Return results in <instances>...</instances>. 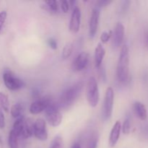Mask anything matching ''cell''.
<instances>
[{
  "mask_svg": "<svg viewBox=\"0 0 148 148\" xmlns=\"http://www.w3.org/2000/svg\"><path fill=\"white\" fill-rule=\"evenodd\" d=\"M98 143V136L96 133H92L88 137L86 141L85 148H97Z\"/></svg>",
  "mask_w": 148,
  "mask_h": 148,
  "instance_id": "ffe728a7",
  "label": "cell"
},
{
  "mask_svg": "<svg viewBox=\"0 0 148 148\" xmlns=\"http://www.w3.org/2000/svg\"><path fill=\"white\" fill-rule=\"evenodd\" d=\"M90 62V55L88 52L82 51L75 57L72 63V69L75 72H81L88 67Z\"/></svg>",
  "mask_w": 148,
  "mask_h": 148,
  "instance_id": "52a82bcc",
  "label": "cell"
},
{
  "mask_svg": "<svg viewBox=\"0 0 148 148\" xmlns=\"http://www.w3.org/2000/svg\"><path fill=\"white\" fill-rule=\"evenodd\" d=\"M99 68H101V73H100L101 74V77H102L103 80L106 82V75L105 69H104V67H102V65Z\"/></svg>",
  "mask_w": 148,
  "mask_h": 148,
  "instance_id": "e575fe53",
  "label": "cell"
},
{
  "mask_svg": "<svg viewBox=\"0 0 148 148\" xmlns=\"http://www.w3.org/2000/svg\"><path fill=\"white\" fill-rule=\"evenodd\" d=\"M42 7L46 11L49 12L51 13H56L59 10V6L58 2L55 0H49L46 1L44 4L42 5Z\"/></svg>",
  "mask_w": 148,
  "mask_h": 148,
  "instance_id": "ac0fdd59",
  "label": "cell"
},
{
  "mask_svg": "<svg viewBox=\"0 0 148 148\" xmlns=\"http://www.w3.org/2000/svg\"><path fill=\"white\" fill-rule=\"evenodd\" d=\"M111 3H112V1H108V0H101V1H97L98 7H105L109 5Z\"/></svg>",
  "mask_w": 148,
  "mask_h": 148,
  "instance_id": "1f68e13d",
  "label": "cell"
},
{
  "mask_svg": "<svg viewBox=\"0 0 148 148\" xmlns=\"http://www.w3.org/2000/svg\"><path fill=\"white\" fill-rule=\"evenodd\" d=\"M7 17V12L6 11L0 12V33L2 31Z\"/></svg>",
  "mask_w": 148,
  "mask_h": 148,
  "instance_id": "4316f807",
  "label": "cell"
},
{
  "mask_svg": "<svg viewBox=\"0 0 148 148\" xmlns=\"http://www.w3.org/2000/svg\"><path fill=\"white\" fill-rule=\"evenodd\" d=\"M5 127V116L4 113L0 110V130H3Z\"/></svg>",
  "mask_w": 148,
  "mask_h": 148,
  "instance_id": "4dcf8cb0",
  "label": "cell"
},
{
  "mask_svg": "<svg viewBox=\"0 0 148 148\" xmlns=\"http://www.w3.org/2000/svg\"><path fill=\"white\" fill-rule=\"evenodd\" d=\"M34 133V123L30 119L25 120L24 128L23 132V138L27 139L32 137Z\"/></svg>",
  "mask_w": 148,
  "mask_h": 148,
  "instance_id": "2e32d148",
  "label": "cell"
},
{
  "mask_svg": "<svg viewBox=\"0 0 148 148\" xmlns=\"http://www.w3.org/2000/svg\"><path fill=\"white\" fill-rule=\"evenodd\" d=\"M116 76L120 83L126 84L128 82L130 77V51L127 45H123L121 48L117 64Z\"/></svg>",
  "mask_w": 148,
  "mask_h": 148,
  "instance_id": "6da1fadb",
  "label": "cell"
},
{
  "mask_svg": "<svg viewBox=\"0 0 148 148\" xmlns=\"http://www.w3.org/2000/svg\"><path fill=\"white\" fill-rule=\"evenodd\" d=\"M69 7H70V6H69V1H66V0H64L61 2V8H62L63 12L67 13L69 10Z\"/></svg>",
  "mask_w": 148,
  "mask_h": 148,
  "instance_id": "f1b7e54d",
  "label": "cell"
},
{
  "mask_svg": "<svg viewBox=\"0 0 148 148\" xmlns=\"http://www.w3.org/2000/svg\"><path fill=\"white\" fill-rule=\"evenodd\" d=\"M133 110L134 114L142 121H145L147 118V111L145 106L140 101H136L133 104Z\"/></svg>",
  "mask_w": 148,
  "mask_h": 148,
  "instance_id": "9a60e30c",
  "label": "cell"
},
{
  "mask_svg": "<svg viewBox=\"0 0 148 148\" xmlns=\"http://www.w3.org/2000/svg\"><path fill=\"white\" fill-rule=\"evenodd\" d=\"M113 36V31L111 30L104 31L101 36V40L103 43H106Z\"/></svg>",
  "mask_w": 148,
  "mask_h": 148,
  "instance_id": "484cf974",
  "label": "cell"
},
{
  "mask_svg": "<svg viewBox=\"0 0 148 148\" xmlns=\"http://www.w3.org/2000/svg\"><path fill=\"white\" fill-rule=\"evenodd\" d=\"M146 42H147V46L148 47V32L147 33V36H146Z\"/></svg>",
  "mask_w": 148,
  "mask_h": 148,
  "instance_id": "8d00e7d4",
  "label": "cell"
},
{
  "mask_svg": "<svg viewBox=\"0 0 148 148\" xmlns=\"http://www.w3.org/2000/svg\"><path fill=\"white\" fill-rule=\"evenodd\" d=\"M81 25V10L78 7H75L72 10L69 21V30L72 33L79 32Z\"/></svg>",
  "mask_w": 148,
  "mask_h": 148,
  "instance_id": "30bf717a",
  "label": "cell"
},
{
  "mask_svg": "<svg viewBox=\"0 0 148 148\" xmlns=\"http://www.w3.org/2000/svg\"><path fill=\"white\" fill-rule=\"evenodd\" d=\"M114 102V92L111 87H108L106 89L104 98L102 116L105 120L110 119L113 114Z\"/></svg>",
  "mask_w": 148,
  "mask_h": 148,
  "instance_id": "8992f818",
  "label": "cell"
},
{
  "mask_svg": "<svg viewBox=\"0 0 148 148\" xmlns=\"http://www.w3.org/2000/svg\"><path fill=\"white\" fill-rule=\"evenodd\" d=\"M35 137L40 141H45L48 139V131L46 129V122L43 119H37L34 122Z\"/></svg>",
  "mask_w": 148,
  "mask_h": 148,
  "instance_id": "ba28073f",
  "label": "cell"
},
{
  "mask_svg": "<svg viewBox=\"0 0 148 148\" xmlns=\"http://www.w3.org/2000/svg\"><path fill=\"white\" fill-rule=\"evenodd\" d=\"M31 95L34 99H39L40 98V91L37 88H33L31 91Z\"/></svg>",
  "mask_w": 148,
  "mask_h": 148,
  "instance_id": "d6a6232c",
  "label": "cell"
},
{
  "mask_svg": "<svg viewBox=\"0 0 148 148\" xmlns=\"http://www.w3.org/2000/svg\"><path fill=\"white\" fill-rule=\"evenodd\" d=\"M73 44L72 43H67L63 48L62 53V57L63 59H67L72 55L73 51Z\"/></svg>",
  "mask_w": 148,
  "mask_h": 148,
  "instance_id": "603a6c76",
  "label": "cell"
},
{
  "mask_svg": "<svg viewBox=\"0 0 148 148\" xmlns=\"http://www.w3.org/2000/svg\"><path fill=\"white\" fill-rule=\"evenodd\" d=\"M25 120V117L23 116H22L17 119L16 121H14V124H13V128L12 130L15 133V134L17 136L18 138L23 137V128H24Z\"/></svg>",
  "mask_w": 148,
  "mask_h": 148,
  "instance_id": "e0dca14e",
  "label": "cell"
},
{
  "mask_svg": "<svg viewBox=\"0 0 148 148\" xmlns=\"http://www.w3.org/2000/svg\"><path fill=\"white\" fill-rule=\"evenodd\" d=\"M130 1H124L122 2V5L121 6V11L122 12H125L128 8L130 7Z\"/></svg>",
  "mask_w": 148,
  "mask_h": 148,
  "instance_id": "836d02e7",
  "label": "cell"
},
{
  "mask_svg": "<svg viewBox=\"0 0 148 148\" xmlns=\"http://www.w3.org/2000/svg\"><path fill=\"white\" fill-rule=\"evenodd\" d=\"M0 107L6 112H8L10 110V101L8 96L1 92H0Z\"/></svg>",
  "mask_w": 148,
  "mask_h": 148,
  "instance_id": "7402d4cb",
  "label": "cell"
},
{
  "mask_svg": "<svg viewBox=\"0 0 148 148\" xmlns=\"http://www.w3.org/2000/svg\"><path fill=\"white\" fill-rule=\"evenodd\" d=\"M8 145L10 148H19V138L12 130L8 136Z\"/></svg>",
  "mask_w": 148,
  "mask_h": 148,
  "instance_id": "44dd1931",
  "label": "cell"
},
{
  "mask_svg": "<svg viewBox=\"0 0 148 148\" xmlns=\"http://www.w3.org/2000/svg\"><path fill=\"white\" fill-rule=\"evenodd\" d=\"M141 137L145 141H148V124H145L143 126L140 131Z\"/></svg>",
  "mask_w": 148,
  "mask_h": 148,
  "instance_id": "83f0119b",
  "label": "cell"
},
{
  "mask_svg": "<svg viewBox=\"0 0 148 148\" xmlns=\"http://www.w3.org/2000/svg\"><path fill=\"white\" fill-rule=\"evenodd\" d=\"M23 107L20 103H15L10 108V113L13 118L18 119L19 117L23 116Z\"/></svg>",
  "mask_w": 148,
  "mask_h": 148,
  "instance_id": "d6986e66",
  "label": "cell"
},
{
  "mask_svg": "<svg viewBox=\"0 0 148 148\" xmlns=\"http://www.w3.org/2000/svg\"><path fill=\"white\" fill-rule=\"evenodd\" d=\"M121 132V124L119 121H116L111 130L109 135L108 145L111 147H114L116 145L120 137V134Z\"/></svg>",
  "mask_w": 148,
  "mask_h": 148,
  "instance_id": "4fadbf2b",
  "label": "cell"
},
{
  "mask_svg": "<svg viewBox=\"0 0 148 148\" xmlns=\"http://www.w3.org/2000/svg\"><path fill=\"white\" fill-rule=\"evenodd\" d=\"M101 12L98 8L92 10L89 21V36L90 38H93L97 33L100 20Z\"/></svg>",
  "mask_w": 148,
  "mask_h": 148,
  "instance_id": "8fae6325",
  "label": "cell"
},
{
  "mask_svg": "<svg viewBox=\"0 0 148 148\" xmlns=\"http://www.w3.org/2000/svg\"><path fill=\"white\" fill-rule=\"evenodd\" d=\"M58 104L52 101L45 109V114L48 123L53 127H59L62 121V114L59 110Z\"/></svg>",
  "mask_w": 148,
  "mask_h": 148,
  "instance_id": "277c9868",
  "label": "cell"
},
{
  "mask_svg": "<svg viewBox=\"0 0 148 148\" xmlns=\"http://www.w3.org/2000/svg\"><path fill=\"white\" fill-rule=\"evenodd\" d=\"M121 131L124 134H129L131 131V119L127 116L121 126Z\"/></svg>",
  "mask_w": 148,
  "mask_h": 148,
  "instance_id": "d4e9b609",
  "label": "cell"
},
{
  "mask_svg": "<svg viewBox=\"0 0 148 148\" xmlns=\"http://www.w3.org/2000/svg\"><path fill=\"white\" fill-rule=\"evenodd\" d=\"M49 148H64V141L60 135H57L53 139Z\"/></svg>",
  "mask_w": 148,
  "mask_h": 148,
  "instance_id": "cb8c5ba5",
  "label": "cell"
},
{
  "mask_svg": "<svg viewBox=\"0 0 148 148\" xmlns=\"http://www.w3.org/2000/svg\"><path fill=\"white\" fill-rule=\"evenodd\" d=\"M86 96L91 107H96L99 102L100 93L98 82L94 77H90L86 84Z\"/></svg>",
  "mask_w": 148,
  "mask_h": 148,
  "instance_id": "3957f363",
  "label": "cell"
},
{
  "mask_svg": "<svg viewBox=\"0 0 148 148\" xmlns=\"http://www.w3.org/2000/svg\"><path fill=\"white\" fill-rule=\"evenodd\" d=\"M3 81L7 89L12 91L18 90L24 88V81L16 76L11 70L7 69L3 74Z\"/></svg>",
  "mask_w": 148,
  "mask_h": 148,
  "instance_id": "5b68a950",
  "label": "cell"
},
{
  "mask_svg": "<svg viewBox=\"0 0 148 148\" xmlns=\"http://www.w3.org/2000/svg\"><path fill=\"white\" fill-rule=\"evenodd\" d=\"M84 83L82 82H77L69 88L65 89L59 97L58 106L66 108L73 105L83 89Z\"/></svg>",
  "mask_w": 148,
  "mask_h": 148,
  "instance_id": "7a4b0ae2",
  "label": "cell"
},
{
  "mask_svg": "<svg viewBox=\"0 0 148 148\" xmlns=\"http://www.w3.org/2000/svg\"><path fill=\"white\" fill-rule=\"evenodd\" d=\"M106 55V49L101 43L97 45L95 49L94 54V60H95V66L96 68H99L102 65L104 56Z\"/></svg>",
  "mask_w": 148,
  "mask_h": 148,
  "instance_id": "5bb4252c",
  "label": "cell"
},
{
  "mask_svg": "<svg viewBox=\"0 0 148 148\" xmlns=\"http://www.w3.org/2000/svg\"><path fill=\"white\" fill-rule=\"evenodd\" d=\"M47 42H48V45H49V46L51 48V49H53V50H56V49H57V48H58L57 42H56V40H55L54 38H49L48 39Z\"/></svg>",
  "mask_w": 148,
  "mask_h": 148,
  "instance_id": "f546056e",
  "label": "cell"
},
{
  "mask_svg": "<svg viewBox=\"0 0 148 148\" xmlns=\"http://www.w3.org/2000/svg\"><path fill=\"white\" fill-rule=\"evenodd\" d=\"M124 33H125V29L124 25L121 23H118L116 25L112 36L113 45L114 47L119 48L121 46L124 38Z\"/></svg>",
  "mask_w": 148,
  "mask_h": 148,
  "instance_id": "7c38bea8",
  "label": "cell"
},
{
  "mask_svg": "<svg viewBox=\"0 0 148 148\" xmlns=\"http://www.w3.org/2000/svg\"><path fill=\"white\" fill-rule=\"evenodd\" d=\"M53 100L51 98V97L46 96L43 98H40L39 99L36 100L30 106V113L31 114H38L41 113L42 111H45L46 107L48 106Z\"/></svg>",
  "mask_w": 148,
  "mask_h": 148,
  "instance_id": "9c48e42d",
  "label": "cell"
},
{
  "mask_svg": "<svg viewBox=\"0 0 148 148\" xmlns=\"http://www.w3.org/2000/svg\"><path fill=\"white\" fill-rule=\"evenodd\" d=\"M72 148H82V147H81V145L79 144V143H75V144L72 145Z\"/></svg>",
  "mask_w": 148,
  "mask_h": 148,
  "instance_id": "d590c367",
  "label": "cell"
}]
</instances>
